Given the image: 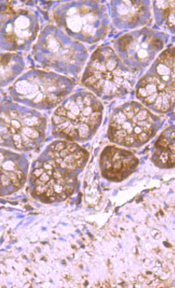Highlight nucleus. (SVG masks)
<instances>
[{"label":"nucleus","instance_id":"obj_1","mask_svg":"<svg viewBox=\"0 0 175 288\" xmlns=\"http://www.w3.org/2000/svg\"><path fill=\"white\" fill-rule=\"evenodd\" d=\"M103 106L92 94L80 92L55 111L56 132L67 141L83 142L92 138L101 124Z\"/></svg>","mask_w":175,"mask_h":288},{"label":"nucleus","instance_id":"obj_4","mask_svg":"<svg viewBox=\"0 0 175 288\" xmlns=\"http://www.w3.org/2000/svg\"><path fill=\"white\" fill-rule=\"evenodd\" d=\"M136 96L146 106L159 112H166L174 104L175 81L152 75L139 83Z\"/></svg>","mask_w":175,"mask_h":288},{"label":"nucleus","instance_id":"obj_9","mask_svg":"<svg viewBox=\"0 0 175 288\" xmlns=\"http://www.w3.org/2000/svg\"><path fill=\"white\" fill-rule=\"evenodd\" d=\"M15 173H16V176H17V177H18V179L19 181H21L22 179H24V178L25 176L24 172L22 170H16L15 171Z\"/></svg>","mask_w":175,"mask_h":288},{"label":"nucleus","instance_id":"obj_8","mask_svg":"<svg viewBox=\"0 0 175 288\" xmlns=\"http://www.w3.org/2000/svg\"><path fill=\"white\" fill-rule=\"evenodd\" d=\"M13 141H14V144L15 146L19 149H21L24 148V144L23 142L22 141L21 137L19 135H15L13 138Z\"/></svg>","mask_w":175,"mask_h":288},{"label":"nucleus","instance_id":"obj_15","mask_svg":"<svg viewBox=\"0 0 175 288\" xmlns=\"http://www.w3.org/2000/svg\"><path fill=\"white\" fill-rule=\"evenodd\" d=\"M127 217H128V218H130V219H131V220H133V219H132V218H131V217H130V215H127Z\"/></svg>","mask_w":175,"mask_h":288},{"label":"nucleus","instance_id":"obj_10","mask_svg":"<svg viewBox=\"0 0 175 288\" xmlns=\"http://www.w3.org/2000/svg\"><path fill=\"white\" fill-rule=\"evenodd\" d=\"M9 59H10V57L8 55L6 56H4V57H2V58L1 59V62L4 65H6L9 60Z\"/></svg>","mask_w":175,"mask_h":288},{"label":"nucleus","instance_id":"obj_6","mask_svg":"<svg viewBox=\"0 0 175 288\" xmlns=\"http://www.w3.org/2000/svg\"><path fill=\"white\" fill-rule=\"evenodd\" d=\"M152 161L161 168L175 166V131L168 128L164 131L154 144Z\"/></svg>","mask_w":175,"mask_h":288},{"label":"nucleus","instance_id":"obj_13","mask_svg":"<svg viewBox=\"0 0 175 288\" xmlns=\"http://www.w3.org/2000/svg\"><path fill=\"white\" fill-rule=\"evenodd\" d=\"M3 174V169L0 166V175H2Z\"/></svg>","mask_w":175,"mask_h":288},{"label":"nucleus","instance_id":"obj_7","mask_svg":"<svg viewBox=\"0 0 175 288\" xmlns=\"http://www.w3.org/2000/svg\"><path fill=\"white\" fill-rule=\"evenodd\" d=\"M132 40L133 38L130 35H126L121 37L119 40V44L121 49L123 51H127Z\"/></svg>","mask_w":175,"mask_h":288},{"label":"nucleus","instance_id":"obj_2","mask_svg":"<svg viewBox=\"0 0 175 288\" xmlns=\"http://www.w3.org/2000/svg\"><path fill=\"white\" fill-rule=\"evenodd\" d=\"M159 118L143 105L131 102L122 105L110 119L107 136L109 140L126 148H138L156 133Z\"/></svg>","mask_w":175,"mask_h":288},{"label":"nucleus","instance_id":"obj_12","mask_svg":"<svg viewBox=\"0 0 175 288\" xmlns=\"http://www.w3.org/2000/svg\"><path fill=\"white\" fill-rule=\"evenodd\" d=\"M4 139H3V138H2L1 136H0V144H3V143H4Z\"/></svg>","mask_w":175,"mask_h":288},{"label":"nucleus","instance_id":"obj_11","mask_svg":"<svg viewBox=\"0 0 175 288\" xmlns=\"http://www.w3.org/2000/svg\"><path fill=\"white\" fill-rule=\"evenodd\" d=\"M8 131L9 132V133H11V134H15L16 133V129L15 127H14L13 126H11L9 128Z\"/></svg>","mask_w":175,"mask_h":288},{"label":"nucleus","instance_id":"obj_5","mask_svg":"<svg viewBox=\"0 0 175 288\" xmlns=\"http://www.w3.org/2000/svg\"><path fill=\"white\" fill-rule=\"evenodd\" d=\"M99 162L103 177L110 181L118 182L134 172L139 160L128 150L108 145L102 152Z\"/></svg>","mask_w":175,"mask_h":288},{"label":"nucleus","instance_id":"obj_3","mask_svg":"<svg viewBox=\"0 0 175 288\" xmlns=\"http://www.w3.org/2000/svg\"><path fill=\"white\" fill-rule=\"evenodd\" d=\"M112 53V51H96L82 79L85 86L102 98L122 96L133 86L123 70L117 69L118 61Z\"/></svg>","mask_w":175,"mask_h":288},{"label":"nucleus","instance_id":"obj_14","mask_svg":"<svg viewBox=\"0 0 175 288\" xmlns=\"http://www.w3.org/2000/svg\"><path fill=\"white\" fill-rule=\"evenodd\" d=\"M164 244L165 245V247H168V245H169V244H168V243H166V242H164Z\"/></svg>","mask_w":175,"mask_h":288}]
</instances>
